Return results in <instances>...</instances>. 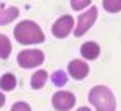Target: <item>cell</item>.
<instances>
[{
	"label": "cell",
	"instance_id": "6da1fadb",
	"mask_svg": "<svg viewBox=\"0 0 121 111\" xmlns=\"http://www.w3.org/2000/svg\"><path fill=\"white\" fill-rule=\"evenodd\" d=\"M14 38L21 44H35L45 41V33L34 21H22L14 27Z\"/></svg>",
	"mask_w": 121,
	"mask_h": 111
},
{
	"label": "cell",
	"instance_id": "7a4b0ae2",
	"mask_svg": "<svg viewBox=\"0 0 121 111\" xmlns=\"http://www.w3.org/2000/svg\"><path fill=\"white\" fill-rule=\"evenodd\" d=\"M88 100L91 105H94L97 111H115L116 102L115 95L105 86H94L88 94Z\"/></svg>",
	"mask_w": 121,
	"mask_h": 111
},
{
	"label": "cell",
	"instance_id": "3957f363",
	"mask_svg": "<svg viewBox=\"0 0 121 111\" xmlns=\"http://www.w3.org/2000/svg\"><path fill=\"white\" fill-rule=\"evenodd\" d=\"M45 60V54L40 49H26L18 54V63L22 68H35L42 65Z\"/></svg>",
	"mask_w": 121,
	"mask_h": 111
},
{
	"label": "cell",
	"instance_id": "277c9868",
	"mask_svg": "<svg viewBox=\"0 0 121 111\" xmlns=\"http://www.w3.org/2000/svg\"><path fill=\"white\" fill-rule=\"evenodd\" d=\"M97 19V8L96 6H91L86 13H81L78 16V22H77V29H75V37H81L85 35L86 32L89 30L92 24L96 22Z\"/></svg>",
	"mask_w": 121,
	"mask_h": 111
},
{
	"label": "cell",
	"instance_id": "5b68a950",
	"mask_svg": "<svg viewBox=\"0 0 121 111\" xmlns=\"http://www.w3.org/2000/svg\"><path fill=\"white\" fill-rule=\"evenodd\" d=\"M73 105H75V95L72 92L60 91L53 95V106L57 111H69L73 108Z\"/></svg>",
	"mask_w": 121,
	"mask_h": 111
},
{
	"label": "cell",
	"instance_id": "8992f818",
	"mask_svg": "<svg viewBox=\"0 0 121 111\" xmlns=\"http://www.w3.org/2000/svg\"><path fill=\"white\" fill-rule=\"evenodd\" d=\"M73 29V18L69 14L60 16L54 24H53V35L56 38H65Z\"/></svg>",
	"mask_w": 121,
	"mask_h": 111
},
{
	"label": "cell",
	"instance_id": "52a82bcc",
	"mask_svg": "<svg viewBox=\"0 0 121 111\" xmlns=\"http://www.w3.org/2000/svg\"><path fill=\"white\" fill-rule=\"evenodd\" d=\"M69 73L73 79H83L89 73V65L86 62L80 60V59H73L69 63Z\"/></svg>",
	"mask_w": 121,
	"mask_h": 111
},
{
	"label": "cell",
	"instance_id": "ba28073f",
	"mask_svg": "<svg viewBox=\"0 0 121 111\" xmlns=\"http://www.w3.org/2000/svg\"><path fill=\"white\" fill-rule=\"evenodd\" d=\"M19 16V10L16 6H5L0 2V25L13 22Z\"/></svg>",
	"mask_w": 121,
	"mask_h": 111
},
{
	"label": "cell",
	"instance_id": "9c48e42d",
	"mask_svg": "<svg viewBox=\"0 0 121 111\" xmlns=\"http://www.w3.org/2000/svg\"><path fill=\"white\" fill-rule=\"evenodd\" d=\"M80 54L83 56L85 59L94 60V59H97L99 54H100V48H99V44L94 43V41H86V43L81 44V48H80Z\"/></svg>",
	"mask_w": 121,
	"mask_h": 111
},
{
	"label": "cell",
	"instance_id": "30bf717a",
	"mask_svg": "<svg viewBox=\"0 0 121 111\" xmlns=\"http://www.w3.org/2000/svg\"><path fill=\"white\" fill-rule=\"evenodd\" d=\"M46 79H48V73L45 70H38V71H35V73L32 75L30 86H32V89H42L45 86Z\"/></svg>",
	"mask_w": 121,
	"mask_h": 111
},
{
	"label": "cell",
	"instance_id": "8fae6325",
	"mask_svg": "<svg viewBox=\"0 0 121 111\" xmlns=\"http://www.w3.org/2000/svg\"><path fill=\"white\" fill-rule=\"evenodd\" d=\"M16 87V76L13 73H5L0 78V89L2 91H13Z\"/></svg>",
	"mask_w": 121,
	"mask_h": 111
},
{
	"label": "cell",
	"instance_id": "7c38bea8",
	"mask_svg": "<svg viewBox=\"0 0 121 111\" xmlns=\"http://www.w3.org/2000/svg\"><path fill=\"white\" fill-rule=\"evenodd\" d=\"M11 52V43L6 35L0 33V59H8Z\"/></svg>",
	"mask_w": 121,
	"mask_h": 111
},
{
	"label": "cell",
	"instance_id": "4fadbf2b",
	"mask_svg": "<svg viewBox=\"0 0 121 111\" xmlns=\"http://www.w3.org/2000/svg\"><path fill=\"white\" fill-rule=\"evenodd\" d=\"M51 81H53V84L57 86V87L65 86V84H67V75H65V71H62V70L54 71V73L51 75Z\"/></svg>",
	"mask_w": 121,
	"mask_h": 111
},
{
	"label": "cell",
	"instance_id": "5bb4252c",
	"mask_svg": "<svg viewBox=\"0 0 121 111\" xmlns=\"http://www.w3.org/2000/svg\"><path fill=\"white\" fill-rule=\"evenodd\" d=\"M104 8L110 13H116L121 10V0H104L102 2Z\"/></svg>",
	"mask_w": 121,
	"mask_h": 111
},
{
	"label": "cell",
	"instance_id": "9a60e30c",
	"mask_svg": "<svg viewBox=\"0 0 121 111\" xmlns=\"http://www.w3.org/2000/svg\"><path fill=\"white\" fill-rule=\"evenodd\" d=\"M89 3H91L89 0H72V2H70V5H72L73 10H81V8H86Z\"/></svg>",
	"mask_w": 121,
	"mask_h": 111
},
{
	"label": "cell",
	"instance_id": "2e32d148",
	"mask_svg": "<svg viewBox=\"0 0 121 111\" xmlns=\"http://www.w3.org/2000/svg\"><path fill=\"white\" fill-rule=\"evenodd\" d=\"M11 111H32L30 110V106L26 103V102H16L14 105H13Z\"/></svg>",
	"mask_w": 121,
	"mask_h": 111
},
{
	"label": "cell",
	"instance_id": "e0dca14e",
	"mask_svg": "<svg viewBox=\"0 0 121 111\" xmlns=\"http://www.w3.org/2000/svg\"><path fill=\"white\" fill-rule=\"evenodd\" d=\"M3 105H5V95H3V94L0 92V108H2Z\"/></svg>",
	"mask_w": 121,
	"mask_h": 111
},
{
	"label": "cell",
	"instance_id": "ac0fdd59",
	"mask_svg": "<svg viewBox=\"0 0 121 111\" xmlns=\"http://www.w3.org/2000/svg\"><path fill=\"white\" fill-rule=\"evenodd\" d=\"M77 111H91V110L88 108V106H81V108H78Z\"/></svg>",
	"mask_w": 121,
	"mask_h": 111
}]
</instances>
